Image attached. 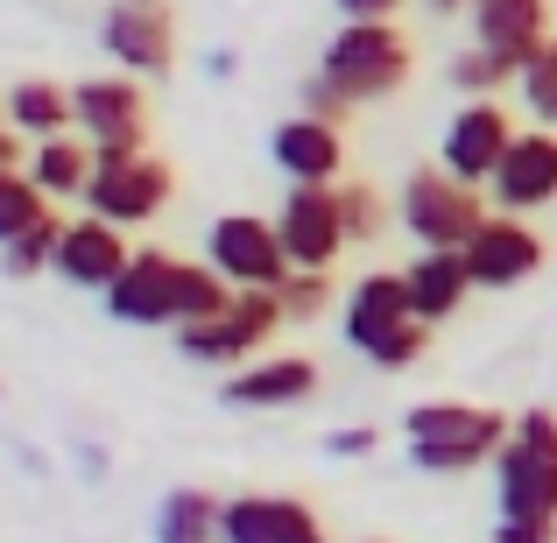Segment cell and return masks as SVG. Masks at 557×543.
Instances as JSON below:
<instances>
[{"label": "cell", "instance_id": "cell-1", "mask_svg": "<svg viewBox=\"0 0 557 543\" xmlns=\"http://www.w3.org/2000/svg\"><path fill=\"white\" fill-rule=\"evenodd\" d=\"M339 332L368 367H381V374L417 367L423 346H431V325H423L417 304H409L403 269H368L360 275V283L346 289V304H339Z\"/></svg>", "mask_w": 557, "mask_h": 543}, {"label": "cell", "instance_id": "cell-2", "mask_svg": "<svg viewBox=\"0 0 557 543\" xmlns=\"http://www.w3.org/2000/svg\"><path fill=\"white\" fill-rule=\"evenodd\" d=\"M516 431V417L487 403H417L403 417V452L417 473H473V466H494Z\"/></svg>", "mask_w": 557, "mask_h": 543}, {"label": "cell", "instance_id": "cell-3", "mask_svg": "<svg viewBox=\"0 0 557 543\" xmlns=\"http://www.w3.org/2000/svg\"><path fill=\"white\" fill-rule=\"evenodd\" d=\"M318 71H325L354 107H374V99H395L409 85L417 50H409L403 22H339V36H325Z\"/></svg>", "mask_w": 557, "mask_h": 543}, {"label": "cell", "instance_id": "cell-4", "mask_svg": "<svg viewBox=\"0 0 557 543\" xmlns=\"http://www.w3.org/2000/svg\"><path fill=\"white\" fill-rule=\"evenodd\" d=\"M494 198L480 184H459L445 163H423L403 177V198H395V226L417 247H466L480 226H487Z\"/></svg>", "mask_w": 557, "mask_h": 543}, {"label": "cell", "instance_id": "cell-5", "mask_svg": "<svg viewBox=\"0 0 557 543\" xmlns=\"http://www.w3.org/2000/svg\"><path fill=\"white\" fill-rule=\"evenodd\" d=\"M494 480H502V516L557 522V409H522L494 459Z\"/></svg>", "mask_w": 557, "mask_h": 543}, {"label": "cell", "instance_id": "cell-6", "mask_svg": "<svg viewBox=\"0 0 557 543\" xmlns=\"http://www.w3.org/2000/svg\"><path fill=\"white\" fill-rule=\"evenodd\" d=\"M283 297L275 289H240V297L226 304L219 318H198V325H177V354L198 360V367H247L269 354V340L283 332Z\"/></svg>", "mask_w": 557, "mask_h": 543}, {"label": "cell", "instance_id": "cell-7", "mask_svg": "<svg viewBox=\"0 0 557 543\" xmlns=\"http://www.w3.org/2000/svg\"><path fill=\"white\" fill-rule=\"evenodd\" d=\"M205 261H212L233 289H283V275H289L283 233L261 212H219L212 226H205Z\"/></svg>", "mask_w": 557, "mask_h": 543}, {"label": "cell", "instance_id": "cell-8", "mask_svg": "<svg viewBox=\"0 0 557 543\" xmlns=\"http://www.w3.org/2000/svg\"><path fill=\"white\" fill-rule=\"evenodd\" d=\"M275 233H283L289 269H332L346 255V205L339 184H289V198L275 205Z\"/></svg>", "mask_w": 557, "mask_h": 543}, {"label": "cell", "instance_id": "cell-9", "mask_svg": "<svg viewBox=\"0 0 557 543\" xmlns=\"http://www.w3.org/2000/svg\"><path fill=\"white\" fill-rule=\"evenodd\" d=\"M99 50H107L113 71H127V78H163V71L177 64V14H170V0H156V8L113 0V8L99 14Z\"/></svg>", "mask_w": 557, "mask_h": 543}, {"label": "cell", "instance_id": "cell-10", "mask_svg": "<svg viewBox=\"0 0 557 543\" xmlns=\"http://www.w3.org/2000/svg\"><path fill=\"white\" fill-rule=\"evenodd\" d=\"M516 135H522V127L508 121L502 99H459V113H451L445 135H437V163H445L459 184H480V190H487Z\"/></svg>", "mask_w": 557, "mask_h": 543}, {"label": "cell", "instance_id": "cell-11", "mask_svg": "<svg viewBox=\"0 0 557 543\" xmlns=\"http://www.w3.org/2000/svg\"><path fill=\"white\" fill-rule=\"evenodd\" d=\"M177 198V170L163 163V156H135V163L121 170H92V190H85V212L107 219V226H149V219H163V205Z\"/></svg>", "mask_w": 557, "mask_h": 543}, {"label": "cell", "instance_id": "cell-12", "mask_svg": "<svg viewBox=\"0 0 557 543\" xmlns=\"http://www.w3.org/2000/svg\"><path fill=\"white\" fill-rule=\"evenodd\" d=\"M487 198H494V212H516V219L557 205V127H522V135L508 141Z\"/></svg>", "mask_w": 557, "mask_h": 543}, {"label": "cell", "instance_id": "cell-13", "mask_svg": "<svg viewBox=\"0 0 557 543\" xmlns=\"http://www.w3.org/2000/svg\"><path fill=\"white\" fill-rule=\"evenodd\" d=\"M459 255H466V269H473L480 289H516L544 269V233L516 212H487V226H480Z\"/></svg>", "mask_w": 557, "mask_h": 543}, {"label": "cell", "instance_id": "cell-14", "mask_svg": "<svg viewBox=\"0 0 557 543\" xmlns=\"http://www.w3.org/2000/svg\"><path fill=\"white\" fill-rule=\"evenodd\" d=\"M127 261H135L127 226H107V219L78 212V219H64V240H57V269L50 275H64L71 289H99V297H107V289L127 275Z\"/></svg>", "mask_w": 557, "mask_h": 543}, {"label": "cell", "instance_id": "cell-15", "mask_svg": "<svg viewBox=\"0 0 557 543\" xmlns=\"http://www.w3.org/2000/svg\"><path fill=\"white\" fill-rule=\"evenodd\" d=\"M71 99H78V135L92 141V149L99 141H135V149H149V92H141V78H127V71L78 78Z\"/></svg>", "mask_w": 557, "mask_h": 543}, {"label": "cell", "instance_id": "cell-16", "mask_svg": "<svg viewBox=\"0 0 557 543\" xmlns=\"http://www.w3.org/2000/svg\"><path fill=\"white\" fill-rule=\"evenodd\" d=\"M177 255L163 247H135L127 275L107 289V318L113 325H135V332H156V325H177Z\"/></svg>", "mask_w": 557, "mask_h": 543}, {"label": "cell", "instance_id": "cell-17", "mask_svg": "<svg viewBox=\"0 0 557 543\" xmlns=\"http://www.w3.org/2000/svg\"><path fill=\"white\" fill-rule=\"evenodd\" d=\"M269 163L283 170V184H346V127L289 113L269 127Z\"/></svg>", "mask_w": 557, "mask_h": 543}, {"label": "cell", "instance_id": "cell-18", "mask_svg": "<svg viewBox=\"0 0 557 543\" xmlns=\"http://www.w3.org/2000/svg\"><path fill=\"white\" fill-rule=\"evenodd\" d=\"M219 543H332L311 502L297 494H233L219 508Z\"/></svg>", "mask_w": 557, "mask_h": 543}, {"label": "cell", "instance_id": "cell-19", "mask_svg": "<svg viewBox=\"0 0 557 543\" xmlns=\"http://www.w3.org/2000/svg\"><path fill=\"white\" fill-rule=\"evenodd\" d=\"M318 360L311 354H261L247 367H233L226 381H219V403L226 409H297L318 395Z\"/></svg>", "mask_w": 557, "mask_h": 543}, {"label": "cell", "instance_id": "cell-20", "mask_svg": "<svg viewBox=\"0 0 557 543\" xmlns=\"http://www.w3.org/2000/svg\"><path fill=\"white\" fill-rule=\"evenodd\" d=\"M466 42H480V50H502L508 64H530L550 36V0H473L466 8Z\"/></svg>", "mask_w": 557, "mask_h": 543}, {"label": "cell", "instance_id": "cell-21", "mask_svg": "<svg viewBox=\"0 0 557 543\" xmlns=\"http://www.w3.org/2000/svg\"><path fill=\"white\" fill-rule=\"evenodd\" d=\"M403 283H409V304H417L423 325H445V318L466 311V297H473V269H466L459 247H417V261H403Z\"/></svg>", "mask_w": 557, "mask_h": 543}, {"label": "cell", "instance_id": "cell-22", "mask_svg": "<svg viewBox=\"0 0 557 543\" xmlns=\"http://www.w3.org/2000/svg\"><path fill=\"white\" fill-rule=\"evenodd\" d=\"M0 99H8V127L22 141L78 135V99H71V85H57V78H14Z\"/></svg>", "mask_w": 557, "mask_h": 543}, {"label": "cell", "instance_id": "cell-23", "mask_svg": "<svg viewBox=\"0 0 557 543\" xmlns=\"http://www.w3.org/2000/svg\"><path fill=\"white\" fill-rule=\"evenodd\" d=\"M28 177L42 184V198L50 205H85V190H92V141L85 135H50V141H28Z\"/></svg>", "mask_w": 557, "mask_h": 543}, {"label": "cell", "instance_id": "cell-24", "mask_svg": "<svg viewBox=\"0 0 557 543\" xmlns=\"http://www.w3.org/2000/svg\"><path fill=\"white\" fill-rule=\"evenodd\" d=\"M219 508L205 488H170L156 502V543H219Z\"/></svg>", "mask_w": 557, "mask_h": 543}, {"label": "cell", "instance_id": "cell-25", "mask_svg": "<svg viewBox=\"0 0 557 543\" xmlns=\"http://www.w3.org/2000/svg\"><path fill=\"white\" fill-rule=\"evenodd\" d=\"M445 78H451V92H466V99H502L508 85L522 78V71L508 64L502 50H480V42H466V50L445 64Z\"/></svg>", "mask_w": 557, "mask_h": 543}, {"label": "cell", "instance_id": "cell-26", "mask_svg": "<svg viewBox=\"0 0 557 543\" xmlns=\"http://www.w3.org/2000/svg\"><path fill=\"white\" fill-rule=\"evenodd\" d=\"M240 289L212 269V261H184L177 269V325H198V318H219Z\"/></svg>", "mask_w": 557, "mask_h": 543}, {"label": "cell", "instance_id": "cell-27", "mask_svg": "<svg viewBox=\"0 0 557 543\" xmlns=\"http://www.w3.org/2000/svg\"><path fill=\"white\" fill-rule=\"evenodd\" d=\"M57 240H64V212H50V219H36L28 233H14V240L0 247V269H8L14 283H28V275L57 269Z\"/></svg>", "mask_w": 557, "mask_h": 543}, {"label": "cell", "instance_id": "cell-28", "mask_svg": "<svg viewBox=\"0 0 557 543\" xmlns=\"http://www.w3.org/2000/svg\"><path fill=\"white\" fill-rule=\"evenodd\" d=\"M57 205L42 198V184L28 177V170H0V247L14 240V233H28L36 219H50Z\"/></svg>", "mask_w": 557, "mask_h": 543}, {"label": "cell", "instance_id": "cell-29", "mask_svg": "<svg viewBox=\"0 0 557 543\" xmlns=\"http://www.w3.org/2000/svg\"><path fill=\"white\" fill-rule=\"evenodd\" d=\"M275 297H283V318H289V325H318V318L339 304V283H332V269H289Z\"/></svg>", "mask_w": 557, "mask_h": 543}, {"label": "cell", "instance_id": "cell-30", "mask_svg": "<svg viewBox=\"0 0 557 543\" xmlns=\"http://www.w3.org/2000/svg\"><path fill=\"white\" fill-rule=\"evenodd\" d=\"M339 205H346V240H354V247H374L381 233L395 226V205L381 198L374 184H360V177L339 184Z\"/></svg>", "mask_w": 557, "mask_h": 543}, {"label": "cell", "instance_id": "cell-31", "mask_svg": "<svg viewBox=\"0 0 557 543\" xmlns=\"http://www.w3.org/2000/svg\"><path fill=\"white\" fill-rule=\"evenodd\" d=\"M516 99L530 107V127H557V42H544V50L522 64Z\"/></svg>", "mask_w": 557, "mask_h": 543}, {"label": "cell", "instance_id": "cell-32", "mask_svg": "<svg viewBox=\"0 0 557 543\" xmlns=\"http://www.w3.org/2000/svg\"><path fill=\"white\" fill-rule=\"evenodd\" d=\"M297 113H318V121L346 127V121H354V99H346L325 71H311V78H304V92H297Z\"/></svg>", "mask_w": 557, "mask_h": 543}, {"label": "cell", "instance_id": "cell-33", "mask_svg": "<svg viewBox=\"0 0 557 543\" xmlns=\"http://www.w3.org/2000/svg\"><path fill=\"white\" fill-rule=\"evenodd\" d=\"M374 445H381V431H368V423H354V431H332V437H325L332 459H368Z\"/></svg>", "mask_w": 557, "mask_h": 543}, {"label": "cell", "instance_id": "cell-34", "mask_svg": "<svg viewBox=\"0 0 557 543\" xmlns=\"http://www.w3.org/2000/svg\"><path fill=\"white\" fill-rule=\"evenodd\" d=\"M494 543H557V522H522V516H502V522H494Z\"/></svg>", "mask_w": 557, "mask_h": 543}, {"label": "cell", "instance_id": "cell-35", "mask_svg": "<svg viewBox=\"0 0 557 543\" xmlns=\"http://www.w3.org/2000/svg\"><path fill=\"white\" fill-rule=\"evenodd\" d=\"M332 8H339V22H395L403 0H332Z\"/></svg>", "mask_w": 557, "mask_h": 543}, {"label": "cell", "instance_id": "cell-36", "mask_svg": "<svg viewBox=\"0 0 557 543\" xmlns=\"http://www.w3.org/2000/svg\"><path fill=\"white\" fill-rule=\"evenodd\" d=\"M22 163H28V141L14 127H0V170H22Z\"/></svg>", "mask_w": 557, "mask_h": 543}, {"label": "cell", "instance_id": "cell-37", "mask_svg": "<svg viewBox=\"0 0 557 543\" xmlns=\"http://www.w3.org/2000/svg\"><path fill=\"white\" fill-rule=\"evenodd\" d=\"M473 0H423V14H437V22H451V14H466Z\"/></svg>", "mask_w": 557, "mask_h": 543}, {"label": "cell", "instance_id": "cell-38", "mask_svg": "<svg viewBox=\"0 0 557 543\" xmlns=\"http://www.w3.org/2000/svg\"><path fill=\"white\" fill-rule=\"evenodd\" d=\"M0 127H8V99H0Z\"/></svg>", "mask_w": 557, "mask_h": 543}, {"label": "cell", "instance_id": "cell-39", "mask_svg": "<svg viewBox=\"0 0 557 543\" xmlns=\"http://www.w3.org/2000/svg\"><path fill=\"white\" fill-rule=\"evenodd\" d=\"M141 8H156V0H141Z\"/></svg>", "mask_w": 557, "mask_h": 543}, {"label": "cell", "instance_id": "cell-40", "mask_svg": "<svg viewBox=\"0 0 557 543\" xmlns=\"http://www.w3.org/2000/svg\"><path fill=\"white\" fill-rule=\"evenodd\" d=\"M368 543H381V536H368Z\"/></svg>", "mask_w": 557, "mask_h": 543}]
</instances>
